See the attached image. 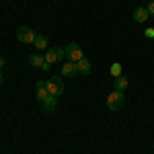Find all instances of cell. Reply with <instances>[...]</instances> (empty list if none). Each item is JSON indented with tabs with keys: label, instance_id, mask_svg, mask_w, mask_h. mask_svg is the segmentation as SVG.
Returning a JSON list of instances; mask_svg holds the SVG:
<instances>
[{
	"label": "cell",
	"instance_id": "5",
	"mask_svg": "<svg viewBox=\"0 0 154 154\" xmlns=\"http://www.w3.org/2000/svg\"><path fill=\"white\" fill-rule=\"evenodd\" d=\"M64 58H66V51L60 48H48V51H45V62H48L49 66L56 64V62H62Z\"/></svg>",
	"mask_w": 154,
	"mask_h": 154
},
{
	"label": "cell",
	"instance_id": "16",
	"mask_svg": "<svg viewBox=\"0 0 154 154\" xmlns=\"http://www.w3.org/2000/svg\"><path fill=\"white\" fill-rule=\"evenodd\" d=\"M146 37H154V29H146V33H144Z\"/></svg>",
	"mask_w": 154,
	"mask_h": 154
},
{
	"label": "cell",
	"instance_id": "11",
	"mask_svg": "<svg viewBox=\"0 0 154 154\" xmlns=\"http://www.w3.org/2000/svg\"><path fill=\"white\" fill-rule=\"evenodd\" d=\"M76 68H78V72H80V74H88L93 66H91V62H88L86 58H82V60H78V62H76Z\"/></svg>",
	"mask_w": 154,
	"mask_h": 154
},
{
	"label": "cell",
	"instance_id": "3",
	"mask_svg": "<svg viewBox=\"0 0 154 154\" xmlns=\"http://www.w3.org/2000/svg\"><path fill=\"white\" fill-rule=\"evenodd\" d=\"M17 39H19L21 43H33V41H35V33H33L31 27L21 25V27L17 29Z\"/></svg>",
	"mask_w": 154,
	"mask_h": 154
},
{
	"label": "cell",
	"instance_id": "9",
	"mask_svg": "<svg viewBox=\"0 0 154 154\" xmlns=\"http://www.w3.org/2000/svg\"><path fill=\"white\" fill-rule=\"evenodd\" d=\"M41 107H43L45 113H56V109H58V97H48L41 103Z\"/></svg>",
	"mask_w": 154,
	"mask_h": 154
},
{
	"label": "cell",
	"instance_id": "10",
	"mask_svg": "<svg viewBox=\"0 0 154 154\" xmlns=\"http://www.w3.org/2000/svg\"><path fill=\"white\" fill-rule=\"evenodd\" d=\"M148 17H150V14H148V8H136V11H134V21H136V23H144Z\"/></svg>",
	"mask_w": 154,
	"mask_h": 154
},
{
	"label": "cell",
	"instance_id": "4",
	"mask_svg": "<svg viewBox=\"0 0 154 154\" xmlns=\"http://www.w3.org/2000/svg\"><path fill=\"white\" fill-rule=\"evenodd\" d=\"M45 84H48V91L51 97H58L64 93V80L62 78H56V76H51V78H48L45 80Z\"/></svg>",
	"mask_w": 154,
	"mask_h": 154
},
{
	"label": "cell",
	"instance_id": "7",
	"mask_svg": "<svg viewBox=\"0 0 154 154\" xmlns=\"http://www.w3.org/2000/svg\"><path fill=\"white\" fill-rule=\"evenodd\" d=\"M35 97H37V101H39V103H43L48 97H51V95H49V91H48L45 80H39V82H37V95Z\"/></svg>",
	"mask_w": 154,
	"mask_h": 154
},
{
	"label": "cell",
	"instance_id": "8",
	"mask_svg": "<svg viewBox=\"0 0 154 154\" xmlns=\"http://www.w3.org/2000/svg\"><path fill=\"white\" fill-rule=\"evenodd\" d=\"M76 72H78L76 62H64V64H62V76H64V78H72Z\"/></svg>",
	"mask_w": 154,
	"mask_h": 154
},
{
	"label": "cell",
	"instance_id": "17",
	"mask_svg": "<svg viewBox=\"0 0 154 154\" xmlns=\"http://www.w3.org/2000/svg\"><path fill=\"white\" fill-rule=\"evenodd\" d=\"M2 82H4V76H2V72H0V86H2Z\"/></svg>",
	"mask_w": 154,
	"mask_h": 154
},
{
	"label": "cell",
	"instance_id": "15",
	"mask_svg": "<svg viewBox=\"0 0 154 154\" xmlns=\"http://www.w3.org/2000/svg\"><path fill=\"white\" fill-rule=\"evenodd\" d=\"M146 8H148V14H150V17H154V0L148 4V6H146Z\"/></svg>",
	"mask_w": 154,
	"mask_h": 154
},
{
	"label": "cell",
	"instance_id": "2",
	"mask_svg": "<svg viewBox=\"0 0 154 154\" xmlns=\"http://www.w3.org/2000/svg\"><path fill=\"white\" fill-rule=\"evenodd\" d=\"M64 51H66V58H68V62H78V60L84 58L82 48H80L78 43H74V41H72V43H68Z\"/></svg>",
	"mask_w": 154,
	"mask_h": 154
},
{
	"label": "cell",
	"instance_id": "12",
	"mask_svg": "<svg viewBox=\"0 0 154 154\" xmlns=\"http://www.w3.org/2000/svg\"><path fill=\"white\" fill-rule=\"evenodd\" d=\"M33 45H35L39 51H41V49H48V48H49V45H48V39H45L43 35H35V41H33Z\"/></svg>",
	"mask_w": 154,
	"mask_h": 154
},
{
	"label": "cell",
	"instance_id": "14",
	"mask_svg": "<svg viewBox=\"0 0 154 154\" xmlns=\"http://www.w3.org/2000/svg\"><path fill=\"white\" fill-rule=\"evenodd\" d=\"M111 74H113L115 78L121 76V66H119V64H113V66H111Z\"/></svg>",
	"mask_w": 154,
	"mask_h": 154
},
{
	"label": "cell",
	"instance_id": "6",
	"mask_svg": "<svg viewBox=\"0 0 154 154\" xmlns=\"http://www.w3.org/2000/svg\"><path fill=\"white\" fill-rule=\"evenodd\" d=\"M29 64H31L33 68H41V70H49V68H51L48 62H45V56H41V54L29 56Z\"/></svg>",
	"mask_w": 154,
	"mask_h": 154
},
{
	"label": "cell",
	"instance_id": "18",
	"mask_svg": "<svg viewBox=\"0 0 154 154\" xmlns=\"http://www.w3.org/2000/svg\"><path fill=\"white\" fill-rule=\"evenodd\" d=\"M2 66H4V58L0 56V68H2Z\"/></svg>",
	"mask_w": 154,
	"mask_h": 154
},
{
	"label": "cell",
	"instance_id": "1",
	"mask_svg": "<svg viewBox=\"0 0 154 154\" xmlns=\"http://www.w3.org/2000/svg\"><path fill=\"white\" fill-rule=\"evenodd\" d=\"M123 105H125V97H123V93L113 91L111 95L107 97V107H109L111 111H121Z\"/></svg>",
	"mask_w": 154,
	"mask_h": 154
},
{
	"label": "cell",
	"instance_id": "13",
	"mask_svg": "<svg viewBox=\"0 0 154 154\" xmlns=\"http://www.w3.org/2000/svg\"><path fill=\"white\" fill-rule=\"evenodd\" d=\"M125 88H128V78H125V76H117V78H115V91L123 93Z\"/></svg>",
	"mask_w": 154,
	"mask_h": 154
}]
</instances>
